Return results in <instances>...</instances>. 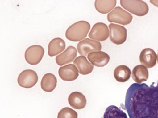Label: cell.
I'll use <instances>...</instances> for the list:
<instances>
[{"instance_id":"6da1fadb","label":"cell","mask_w":158,"mask_h":118,"mask_svg":"<svg viewBox=\"0 0 158 118\" xmlns=\"http://www.w3.org/2000/svg\"><path fill=\"white\" fill-rule=\"evenodd\" d=\"M134 83L127 91L125 107L130 118H158V86Z\"/></svg>"},{"instance_id":"7a4b0ae2","label":"cell","mask_w":158,"mask_h":118,"mask_svg":"<svg viewBox=\"0 0 158 118\" xmlns=\"http://www.w3.org/2000/svg\"><path fill=\"white\" fill-rule=\"evenodd\" d=\"M90 29L91 25L89 22L79 21L69 26L66 32V37L70 41H80L86 37Z\"/></svg>"},{"instance_id":"3957f363","label":"cell","mask_w":158,"mask_h":118,"mask_svg":"<svg viewBox=\"0 0 158 118\" xmlns=\"http://www.w3.org/2000/svg\"><path fill=\"white\" fill-rule=\"evenodd\" d=\"M120 4L124 9L138 16H144L149 10L147 4L140 0H121Z\"/></svg>"},{"instance_id":"277c9868","label":"cell","mask_w":158,"mask_h":118,"mask_svg":"<svg viewBox=\"0 0 158 118\" xmlns=\"http://www.w3.org/2000/svg\"><path fill=\"white\" fill-rule=\"evenodd\" d=\"M107 19L110 22H115L126 25L131 23L133 17L129 12L125 10L120 7L118 6L108 14Z\"/></svg>"},{"instance_id":"5b68a950","label":"cell","mask_w":158,"mask_h":118,"mask_svg":"<svg viewBox=\"0 0 158 118\" xmlns=\"http://www.w3.org/2000/svg\"><path fill=\"white\" fill-rule=\"evenodd\" d=\"M44 49L41 46L34 45L28 47L25 53V60L28 64L34 65L41 61L44 54Z\"/></svg>"},{"instance_id":"8992f818","label":"cell","mask_w":158,"mask_h":118,"mask_svg":"<svg viewBox=\"0 0 158 118\" xmlns=\"http://www.w3.org/2000/svg\"><path fill=\"white\" fill-rule=\"evenodd\" d=\"M110 39L113 43L121 45L125 43L127 38V30L121 25L111 23L109 25Z\"/></svg>"},{"instance_id":"52a82bcc","label":"cell","mask_w":158,"mask_h":118,"mask_svg":"<svg viewBox=\"0 0 158 118\" xmlns=\"http://www.w3.org/2000/svg\"><path fill=\"white\" fill-rule=\"evenodd\" d=\"M77 48L79 54L85 57L91 52L101 51L102 45L99 42L86 38L79 42Z\"/></svg>"},{"instance_id":"ba28073f","label":"cell","mask_w":158,"mask_h":118,"mask_svg":"<svg viewBox=\"0 0 158 118\" xmlns=\"http://www.w3.org/2000/svg\"><path fill=\"white\" fill-rule=\"evenodd\" d=\"M38 76L36 72L31 69H27L19 74L18 82L21 87L25 88H32L37 83Z\"/></svg>"},{"instance_id":"9c48e42d","label":"cell","mask_w":158,"mask_h":118,"mask_svg":"<svg viewBox=\"0 0 158 118\" xmlns=\"http://www.w3.org/2000/svg\"><path fill=\"white\" fill-rule=\"evenodd\" d=\"M110 31L108 26L103 22H98L93 26L89 34V37L98 41H103L108 39Z\"/></svg>"},{"instance_id":"30bf717a","label":"cell","mask_w":158,"mask_h":118,"mask_svg":"<svg viewBox=\"0 0 158 118\" xmlns=\"http://www.w3.org/2000/svg\"><path fill=\"white\" fill-rule=\"evenodd\" d=\"M77 54L76 48L72 46H69L63 53L56 57V62L59 66L70 64L74 61Z\"/></svg>"},{"instance_id":"8fae6325","label":"cell","mask_w":158,"mask_h":118,"mask_svg":"<svg viewBox=\"0 0 158 118\" xmlns=\"http://www.w3.org/2000/svg\"><path fill=\"white\" fill-rule=\"evenodd\" d=\"M156 52L150 48L143 49L139 55V60L141 64L148 68H152L156 64Z\"/></svg>"},{"instance_id":"7c38bea8","label":"cell","mask_w":158,"mask_h":118,"mask_svg":"<svg viewBox=\"0 0 158 118\" xmlns=\"http://www.w3.org/2000/svg\"><path fill=\"white\" fill-rule=\"evenodd\" d=\"M58 73L60 78L66 81H75L79 76L77 67L73 64L60 67L59 69Z\"/></svg>"},{"instance_id":"4fadbf2b","label":"cell","mask_w":158,"mask_h":118,"mask_svg":"<svg viewBox=\"0 0 158 118\" xmlns=\"http://www.w3.org/2000/svg\"><path fill=\"white\" fill-rule=\"evenodd\" d=\"M87 58L92 64L97 67H103L109 62L110 56L105 52H91L87 55Z\"/></svg>"},{"instance_id":"5bb4252c","label":"cell","mask_w":158,"mask_h":118,"mask_svg":"<svg viewBox=\"0 0 158 118\" xmlns=\"http://www.w3.org/2000/svg\"><path fill=\"white\" fill-rule=\"evenodd\" d=\"M74 64L77 67L79 73L82 75L91 73L94 69V65L84 56H79L77 57L74 61Z\"/></svg>"},{"instance_id":"9a60e30c","label":"cell","mask_w":158,"mask_h":118,"mask_svg":"<svg viewBox=\"0 0 158 118\" xmlns=\"http://www.w3.org/2000/svg\"><path fill=\"white\" fill-rule=\"evenodd\" d=\"M68 101L70 106L75 109H83L86 106V99L85 96L81 92H72L69 95Z\"/></svg>"},{"instance_id":"2e32d148","label":"cell","mask_w":158,"mask_h":118,"mask_svg":"<svg viewBox=\"0 0 158 118\" xmlns=\"http://www.w3.org/2000/svg\"><path fill=\"white\" fill-rule=\"evenodd\" d=\"M65 47V42L63 39L59 37L56 38L49 42L48 54L51 57L57 55L64 51Z\"/></svg>"},{"instance_id":"e0dca14e","label":"cell","mask_w":158,"mask_h":118,"mask_svg":"<svg viewBox=\"0 0 158 118\" xmlns=\"http://www.w3.org/2000/svg\"><path fill=\"white\" fill-rule=\"evenodd\" d=\"M132 77L134 81L138 84L146 81L149 78L147 67L143 65L136 66L132 70Z\"/></svg>"},{"instance_id":"ac0fdd59","label":"cell","mask_w":158,"mask_h":118,"mask_svg":"<svg viewBox=\"0 0 158 118\" xmlns=\"http://www.w3.org/2000/svg\"><path fill=\"white\" fill-rule=\"evenodd\" d=\"M57 79L54 74L50 73L44 76L41 82L42 90L47 92H51L57 86Z\"/></svg>"},{"instance_id":"d6986e66","label":"cell","mask_w":158,"mask_h":118,"mask_svg":"<svg viewBox=\"0 0 158 118\" xmlns=\"http://www.w3.org/2000/svg\"><path fill=\"white\" fill-rule=\"evenodd\" d=\"M131 71L129 67L125 65L118 66L114 71V77L117 81L125 82L130 78Z\"/></svg>"},{"instance_id":"ffe728a7","label":"cell","mask_w":158,"mask_h":118,"mask_svg":"<svg viewBox=\"0 0 158 118\" xmlns=\"http://www.w3.org/2000/svg\"><path fill=\"white\" fill-rule=\"evenodd\" d=\"M117 1H95L94 6L98 12L102 14L108 13L115 7Z\"/></svg>"},{"instance_id":"44dd1931","label":"cell","mask_w":158,"mask_h":118,"mask_svg":"<svg viewBox=\"0 0 158 118\" xmlns=\"http://www.w3.org/2000/svg\"><path fill=\"white\" fill-rule=\"evenodd\" d=\"M104 118H128L126 113L115 106L108 107L104 113Z\"/></svg>"},{"instance_id":"7402d4cb","label":"cell","mask_w":158,"mask_h":118,"mask_svg":"<svg viewBox=\"0 0 158 118\" xmlns=\"http://www.w3.org/2000/svg\"><path fill=\"white\" fill-rule=\"evenodd\" d=\"M57 118H77V113L70 108H64L59 112Z\"/></svg>"},{"instance_id":"603a6c76","label":"cell","mask_w":158,"mask_h":118,"mask_svg":"<svg viewBox=\"0 0 158 118\" xmlns=\"http://www.w3.org/2000/svg\"><path fill=\"white\" fill-rule=\"evenodd\" d=\"M151 3L153 4L155 6L158 7V1H154V0H151L150 1Z\"/></svg>"},{"instance_id":"cb8c5ba5","label":"cell","mask_w":158,"mask_h":118,"mask_svg":"<svg viewBox=\"0 0 158 118\" xmlns=\"http://www.w3.org/2000/svg\"><path fill=\"white\" fill-rule=\"evenodd\" d=\"M157 62H158V54H157Z\"/></svg>"},{"instance_id":"d4e9b609","label":"cell","mask_w":158,"mask_h":118,"mask_svg":"<svg viewBox=\"0 0 158 118\" xmlns=\"http://www.w3.org/2000/svg\"><path fill=\"white\" fill-rule=\"evenodd\" d=\"M156 86H158V82H157V85H156Z\"/></svg>"}]
</instances>
